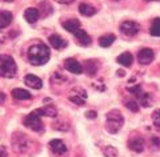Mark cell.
Listing matches in <instances>:
<instances>
[{"label": "cell", "mask_w": 160, "mask_h": 157, "mask_svg": "<svg viewBox=\"0 0 160 157\" xmlns=\"http://www.w3.org/2000/svg\"><path fill=\"white\" fill-rule=\"evenodd\" d=\"M49 49L46 44H33L28 48V60L32 65H43L49 60Z\"/></svg>", "instance_id": "6da1fadb"}, {"label": "cell", "mask_w": 160, "mask_h": 157, "mask_svg": "<svg viewBox=\"0 0 160 157\" xmlns=\"http://www.w3.org/2000/svg\"><path fill=\"white\" fill-rule=\"evenodd\" d=\"M124 124V117L120 110L112 109L106 115V129L109 133H118Z\"/></svg>", "instance_id": "7a4b0ae2"}, {"label": "cell", "mask_w": 160, "mask_h": 157, "mask_svg": "<svg viewBox=\"0 0 160 157\" xmlns=\"http://www.w3.org/2000/svg\"><path fill=\"white\" fill-rule=\"evenodd\" d=\"M18 72V67L15 60L8 55H0V77L11 79L15 77Z\"/></svg>", "instance_id": "3957f363"}, {"label": "cell", "mask_w": 160, "mask_h": 157, "mask_svg": "<svg viewBox=\"0 0 160 157\" xmlns=\"http://www.w3.org/2000/svg\"><path fill=\"white\" fill-rule=\"evenodd\" d=\"M31 140L24 133H15L12 137V148L16 153H27L31 149Z\"/></svg>", "instance_id": "277c9868"}, {"label": "cell", "mask_w": 160, "mask_h": 157, "mask_svg": "<svg viewBox=\"0 0 160 157\" xmlns=\"http://www.w3.org/2000/svg\"><path fill=\"white\" fill-rule=\"evenodd\" d=\"M24 125L27 128L35 130V132H42L43 130V123H42V119L36 112H32L26 116L24 119Z\"/></svg>", "instance_id": "5b68a950"}, {"label": "cell", "mask_w": 160, "mask_h": 157, "mask_svg": "<svg viewBox=\"0 0 160 157\" xmlns=\"http://www.w3.org/2000/svg\"><path fill=\"white\" fill-rule=\"evenodd\" d=\"M140 31V25L139 23L133 22V20H126L120 24V32L124 36H135Z\"/></svg>", "instance_id": "8992f818"}, {"label": "cell", "mask_w": 160, "mask_h": 157, "mask_svg": "<svg viewBox=\"0 0 160 157\" xmlns=\"http://www.w3.org/2000/svg\"><path fill=\"white\" fill-rule=\"evenodd\" d=\"M153 57H155V55L151 48H143L138 53V61L142 65H148L149 63H152Z\"/></svg>", "instance_id": "52a82bcc"}, {"label": "cell", "mask_w": 160, "mask_h": 157, "mask_svg": "<svg viewBox=\"0 0 160 157\" xmlns=\"http://www.w3.org/2000/svg\"><path fill=\"white\" fill-rule=\"evenodd\" d=\"M64 68H66L68 72L75 73V75H80V73H83V71H84L83 65L75 59H67L66 61H64Z\"/></svg>", "instance_id": "ba28073f"}, {"label": "cell", "mask_w": 160, "mask_h": 157, "mask_svg": "<svg viewBox=\"0 0 160 157\" xmlns=\"http://www.w3.org/2000/svg\"><path fill=\"white\" fill-rule=\"evenodd\" d=\"M49 148H51V150L55 155H59V156L64 155L67 152V145L64 144L62 140H58V139L49 141Z\"/></svg>", "instance_id": "9c48e42d"}, {"label": "cell", "mask_w": 160, "mask_h": 157, "mask_svg": "<svg viewBox=\"0 0 160 157\" xmlns=\"http://www.w3.org/2000/svg\"><path fill=\"white\" fill-rule=\"evenodd\" d=\"M128 148L132 152L142 153V152L144 150V140L142 137H131L128 141Z\"/></svg>", "instance_id": "30bf717a"}, {"label": "cell", "mask_w": 160, "mask_h": 157, "mask_svg": "<svg viewBox=\"0 0 160 157\" xmlns=\"http://www.w3.org/2000/svg\"><path fill=\"white\" fill-rule=\"evenodd\" d=\"M73 35H75V37H76V40L79 42V44L83 45V47H88L92 42L91 37H89V35L86 31H83V29H78Z\"/></svg>", "instance_id": "8fae6325"}, {"label": "cell", "mask_w": 160, "mask_h": 157, "mask_svg": "<svg viewBox=\"0 0 160 157\" xmlns=\"http://www.w3.org/2000/svg\"><path fill=\"white\" fill-rule=\"evenodd\" d=\"M40 17V12L38 8H27L24 12V19L27 20L29 24H35Z\"/></svg>", "instance_id": "7c38bea8"}, {"label": "cell", "mask_w": 160, "mask_h": 157, "mask_svg": "<svg viewBox=\"0 0 160 157\" xmlns=\"http://www.w3.org/2000/svg\"><path fill=\"white\" fill-rule=\"evenodd\" d=\"M24 81H26V84L28 87H31L33 89H40L43 87L42 79L38 77V76H35V75H27L26 79H24Z\"/></svg>", "instance_id": "4fadbf2b"}, {"label": "cell", "mask_w": 160, "mask_h": 157, "mask_svg": "<svg viewBox=\"0 0 160 157\" xmlns=\"http://www.w3.org/2000/svg\"><path fill=\"white\" fill-rule=\"evenodd\" d=\"M49 44L52 45V47L55 48V49H62V48H64L67 45V42L66 40H64L62 36H59V35H51V36H49Z\"/></svg>", "instance_id": "5bb4252c"}, {"label": "cell", "mask_w": 160, "mask_h": 157, "mask_svg": "<svg viewBox=\"0 0 160 157\" xmlns=\"http://www.w3.org/2000/svg\"><path fill=\"white\" fill-rule=\"evenodd\" d=\"M39 116H48V117H56L58 116V109L53 105H46L44 108H40L35 110Z\"/></svg>", "instance_id": "9a60e30c"}, {"label": "cell", "mask_w": 160, "mask_h": 157, "mask_svg": "<svg viewBox=\"0 0 160 157\" xmlns=\"http://www.w3.org/2000/svg\"><path fill=\"white\" fill-rule=\"evenodd\" d=\"M79 12H80V15H83V16L89 17V16H93V15L96 13V8L93 6H91V4L82 3L79 6Z\"/></svg>", "instance_id": "2e32d148"}, {"label": "cell", "mask_w": 160, "mask_h": 157, "mask_svg": "<svg viewBox=\"0 0 160 157\" xmlns=\"http://www.w3.org/2000/svg\"><path fill=\"white\" fill-rule=\"evenodd\" d=\"M12 13L8 12V11H2L0 12V29L3 28H7L9 24L12 23Z\"/></svg>", "instance_id": "e0dca14e"}, {"label": "cell", "mask_w": 160, "mask_h": 157, "mask_svg": "<svg viewBox=\"0 0 160 157\" xmlns=\"http://www.w3.org/2000/svg\"><path fill=\"white\" fill-rule=\"evenodd\" d=\"M118 63L120 65H123V67H131L132 63H133V56L129 52H124L122 55H119Z\"/></svg>", "instance_id": "ac0fdd59"}, {"label": "cell", "mask_w": 160, "mask_h": 157, "mask_svg": "<svg viewBox=\"0 0 160 157\" xmlns=\"http://www.w3.org/2000/svg\"><path fill=\"white\" fill-rule=\"evenodd\" d=\"M63 27L66 28L68 32L75 33L78 29H80V22L76 19H69V20H66V22L63 23Z\"/></svg>", "instance_id": "d6986e66"}, {"label": "cell", "mask_w": 160, "mask_h": 157, "mask_svg": "<svg viewBox=\"0 0 160 157\" xmlns=\"http://www.w3.org/2000/svg\"><path fill=\"white\" fill-rule=\"evenodd\" d=\"M12 96H13V99H16V100H29L32 97V95L29 93L28 91L22 89V88L13 89L12 91Z\"/></svg>", "instance_id": "ffe728a7"}, {"label": "cell", "mask_w": 160, "mask_h": 157, "mask_svg": "<svg viewBox=\"0 0 160 157\" xmlns=\"http://www.w3.org/2000/svg\"><path fill=\"white\" fill-rule=\"evenodd\" d=\"M115 40H116V37H115V35H112V33L104 35V36L99 37V45H100V47H103V48L111 47V45L113 44Z\"/></svg>", "instance_id": "44dd1931"}, {"label": "cell", "mask_w": 160, "mask_h": 157, "mask_svg": "<svg viewBox=\"0 0 160 157\" xmlns=\"http://www.w3.org/2000/svg\"><path fill=\"white\" fill-rule=\"evenodd\" d=\"M83 68H86V73L88 76H93V75H96L98 72V61H95V60H88V61H86V65H84Z\"/></svg>", "instance_id": "7402d4cb"}, {"label": "cell", "mask_w": 160, "mask_h": 157, "mask_svg": "<svg viewBox=\"0 0 160 157\" xmlns=\"http://www.w3.org/2000/svg\"><path fill=\"white\" fill-rule=\"evenodd\" d=\"M139 100V104L142 105V107H151V104H152V97H151V95L149 93H146V92H143L142 95H139L138 97Z\"/></svg>", "instance_id": "603a6c76"}, {"label": "cell", "mask_w": 160, "mask_h": 157, "mask_svg": "<svg viewBox=\"0 0 160 157\" xmlns=\"http://www.w3.org/2000/svg\"><path fill=\"white\" fill-rule=\"evenodd\" d=\"M149 33L155 37H159L160 36V19H155L152 24H151V28H149Z\"/></svg>", "instance_id": "cb8c5ba5"}, {"label": "cell", "mask_w": 160, "mask_h": 157, "mask_svg": "<svg viewBox=\"0 0 160 157\" xmlns=\"http://www.w3.org/2000/svg\"><path fill=\"white\" fill-rule=\"evenodd\" d=\"M102 152H103L104 157H118V155H119L118 149L115 148V146H112V145L104 146V148L102 149Z\"/></svg>", "instance_id": "d4e9b609"}, {"label": "cell", "mask_w": 160, "mask_h": 157, "mask_svg": "<svg viewBox=\"0 0 160 157\" xmlns=\"http://www.w3.org/2000/svg\"><path fill=\"white\" fill-rule=\"evenodd\" d=\"M40 8H42V11H40V15H42L43 17H46L48 16V15H51L52 13V7H51V4L47 3V2H43V3H40Z\"/></svg>", "instance_id": "484cf974"}, {"label": "cell", "mask_w": 160, "mask_h": 157, "mask_svg": "<svg viewBox=\"0 0 160 157\" xmlns=\"http://www.w3.org/2000/svg\"><path fill=\"white\" fill-rule=\"evenodd\" d=\"M69 101L73 103V104H76V105H79V107H83V105L86 104V99L80 97V96H78V95H71L69 96Z\"/></svg>", "instance_id": "4316f807"}, {"label": "cell", "mask_w": 160, "mask_h": 157, "mask_svg": "<svg viewBox=\"0 0 160 157\" xmlns=\"http://www.w3.org/2000/svg\"><path fill=\"white\" fill-rule=\"evenodd\" d=\"M52 128L53 129H58V130H68L69 129V125L67 123H63V121H56V123L52 124Z\"/></svg>", "instance_id": "83f0119b"}, {"label": "cell", "mask_w": 160, "mask_h": 157, "mask_svg": "<svg viewBox=\"0 0 160 157\" xmlns=\"http://www.w3.org/2000/svg\"><path fill=\"white\" fill-rule=\"evenodd\" d=\"M126 107L131 110V112H139V103H136V101H127L126 103Z\"/></svg>", "instance_id": "f1b7e54d"}, {"label": "cell", "mask_w": 160, "mask_h": 157, "mask_svg": "<svg viewBox=\"0 0 160 157\" xmlns=\"http://www.w3.org/2000/svg\"><path fill=\"white\" fill-rule=\"evenodd\" d=\"M127 89H128V92H131L132 95H135V96H136V97H138L139 95H142V93H143L142 87H140L139 84H138V85H133V87H128Z\"/></svg>", "instance_id": "f546056e"}, {"label": "cell", "mask_w": 160, "mask_h": 157, "mask_svg": "<svg viewBox=\"0 0 160 157\" xmlns=\"http://www.w3.org/2000/svg\"><path fill=\"white\" fill-rule=\"evenodd\" d=\"M152 121H153V124L156 125L158 128H160V109H156L152 113Z\"/></svg>", "instance_id": "4dcf8cb0"}, {"label": "cell", "mask_w": 160, "mask_h": 157, "mask_svg": "<svg viewBox=\"0 0 160 157\" xmlns=\"http://www.w3.org/2000/svg\"><path fill=\"white\" fill-rule=\"evenodd\" d=\"M84 116H86L88 120H93V119L98 117V112H96V110H87Z\"/></svg>", "instance_id": "1f68e13d"}, {"label": "cell", "mask_w": 160, "mask_h": 157, "mask_svg": "<svg viewBox=\"0 0 160 157\" xmlns=\"http://www.w3.org/2000/svg\"><path fill=\"white\" fill-rule=\"evenodd\" d=\"M151 141H152V144L156 146V148H160V139L159 137H152Z\"/></svg>", "instance_id": "d6a6232c"}, {"label": "cell", "mask_w": 160, "mask_h": 157, "mask_svg": "<svg viewBox=\"0 0 160 157\" xmlns=\"http://www.w3.org/2000/svg\"><path fill=\"white\" fill-rule=\"evenodd\" d=\"M7 148L6 146H0V157H7Z\"/></svg>", "instance_id": "836d02e7"}, {"label": "cell", "mask_w": 160, "mask_h": 157, "mask_svg": "<svg viewBox=\"0 0 160 157\" xmlns=\"http://www.w3.org/2000/svg\"><path fill=\"white\" fill-rule=\"evenodd\" d=\"M4 101H6V95H4V92L0 91V104H3Z\"/></svg>", "instance_id": "e575fe53"}, {"label": "cell", "mask_w": 160, "mask_h": 157, "mask_svg": "<svg viewBox=\"0 0 160 157\" xmlns=\"http://www.w3.org/2000/svg\"><path fill=\"white\" fill-rule=\"evenodd\" d=\"M58 3H60V4H71L73 0H56Z\"/></svg>", "instance_id": "d590c367"}, {"label": "cell", "mask_w": 160, "mask_h": 157, "mask_svg": "<svg viewBox=\"0 0 160 157\" xmlns=\"http://www.w3.org/2000/svg\"><path fill=\"white\" fill-rule=\"evenodd\" d=\"M118 75L120 76V77H123V76H124V71H123V69H120V71H118Z\"/></svg>", "instance_id": "8d00e7d4"}, {"label": "cell", "mask_w": 160, "mask_h": 157, "mask_svg": "<svg viewBox=\"0 0 160 157\" xmlns=\"http://www.w3.org/2000/svg\"><path fill=\"white\" fill-rule=\"evenodd\" d=\"M3 2H7V3H11V2H13V0H3Z\"/></svg>", "instance_id": "74e56055"}, {"label": "cell", "mask_w": 160, "mask_h": 157, "mask_svg": "<svg viewBox=\"0 0 160 157\" xmlns=\"http://www.w3.org/2000/svg\"><path fill=\"white\" fill-rule=\"evenodd\" d=\"M151 2H156V0H151Z\"/></svg>", "instance_id": "f35d334b"}]
</instances>
